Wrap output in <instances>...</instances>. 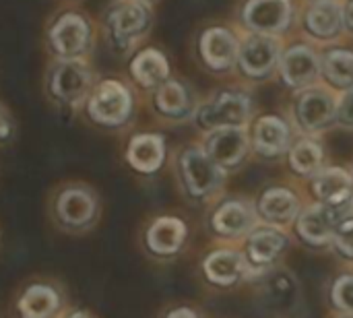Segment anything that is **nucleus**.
Wrapping results in <instances>:
<instances>
[{
    "label": "nucleus",
    "mask_w": 353,
    "mask_h": 318,
    "mask_svg": "<svg viewBox=\"0 0 353 318\" xmlns=\"http://www.w3.org/2000/svg\"><path fill=\"white\" fill-rule=\"evenodd\" d=\"M343 219L341 211L337 207H327V205H319L308 209L300 221H298V234L314 246L327 244L329 240H333L335 228L337 223Z\"/></svg>",
    "instance_id": "obj_15"
},
{
    "label": "nucleus",
    "mask_w": 353,
    "mask_h": 318,
    "mask_svg": "<svg viewBox=\"0 0 353 318\" xmlns=\"http://www.w3.org/2000/svg\"><path fill=\"white\" fill-rule=\"evenodd\" d=\"M79 0H64V4H77Z\"/></svg>",
    "instance_id": "obj_36"
},
{
    "label": "nucleus",
    "mask_w": 353,
    "mask_h": 318,
    "mask_svg": "<svg viewBox=\"0 0 353 318\" xmlns=\"http://www.w3.org/2000/svg\"><path fill=\"white\" fill-rule=\"evenodd\" d=\"M62 318H95L89 310L85 308H68V312L64 315Z\"/></svg>",
    "instance_id": "obj_34"
},
{
    "label": "nucleus",
    "mask_w": 353,
    "mask_h": 318,
    "mask_svg": "<svg viewBox=\"0 0 353 318\" xmlns=\"http://www.w3.org/2000/svg\"><path fill=\"white\" fill-rule=\"evenodd\" d=\"M124 159L134 172L153 176L165 161V139L157 132H137L126 145Z\"/></svg>",
    "instance_id": "obj_9"
},
{
    "label": "nucleus",
    "mask_w": 353,
    "mask_h": 318,
    "mask_svg": "<svg viewBox=\"0 0 353 318\" xmlns=\"http://www.w3.org/2000/svg\"><path fill=\"white\" fill-rule=\"evenodd\" d=\"M288 248V238L275 230H256L248 240V257L256 265L271 263Z\"/></svg>",
    "instance_id": "obj_26"
},
{
    "label": "nucleus",
    "mask_w": 353,
    "mask_h": 318,
    "mask_svg": "<svg viewBox=\"0 0 353 318\" xmlns=\"http://www.w3.org/2000/svg\"><path fill=\"white\" fill-rule=\"evenodd\" d=\"M290 145V128L277 116H263L254 126V147L267 157L281 155Z\"/></svg>",
    "instance_id": "obj_21"
},
{
    "label": "nucleus",
    "mask_w": 353,
    "mask_h": 318,
    "mask_svg": "<svg viewBox=\"0 0 353 318\" xmlns=\"http://www.w3.org/2000/svg\"><path fill=\"white\" fill-rule=\"evenodd\" d=\"M128 74L132 83L145 91H155L170 79V62L157 48L134 50L128 62Z\"/></svg>",
    "instance_id": "obj_11"
},
{
    "label": "nucleus",
    "mask_w": 353,
    "mask_h": 318,
    "mask_svg": "<svg viewBox=\"0 0 353 318\" xmlns=\"http://www.w3.org/2000/svg\"><path fill=\"white\" fill-rule=\"evenodd\" d=\"M145 2H151V0H145Z\"/></svg>",
    "instance_id": "obj_37"
},
{
    "label": "nucleus",
    "mask_w": 353,
    "mask_h": 318,
    "mask_svg": "<svg viewBox=\"0 0 353 318\" xmlns=\"http://www.w3.org/2000/svg\"><path fill=\"white\" fill-rule=\"evenodd\" d=\"M314 195L327 207H343L353 199V178L341 168H331L314 178Z\"/></svg>",
    "instance_id": "obj_19"
},
{
    "label": "nucleus",
    "mask_w": 353,
    "mask_h": 318,
    "mask_svg": "<svg viewBox=\"0 0 353 318\" xmlns=\"http://www.w3.org/2000/svg\"><path fill=\"white\" fill-rule=\"evenodd\" d=\"M137 110L134 89L118 77H99L81 108V116L99 130L126 128Z\"/></svg>",
    "instance_id": "obj_5"
},
{
    "label": "nucleus",
    "mask_w": 353,
    "mask_h": 318,
    "mask_svg": "<svg viewBox=\"0 0 353 318\" xmlns=\"http://www.w3.org/2000/svg\"><path fill=\"white\" fill-rule=\"evenodd\" d=\"M199 48H201V56H203L205 64L215 70H225V68L234 66V62L238 60V54H240L238 39L225 27L207 29L201 35Z\"/></svg>",
    "instance_id": "obj_13"
},
{
    "label": "nucleus",
    "mask_w": 353,
    "mask_h": 318,
    "mask_svg": "<svg viewBox=\"0 0 353 318\" xmlns=\"http://www.w3.org/2000/svg\"><path fill=\"white\" fill-rule=\"evenodd\" d=\"M321 70L316 54L308 46H294L281 58V74L290 87L310 85Z\"/></svg>",
    "instance_id": "obj_18"
},
{
    "label": "nucleus",
    "mask_w": 353,
    "mask_h": 318,
    "mask_svg": "<svg viewBox=\"0 0 353 318\" xmlns=\"http://www.w3.org/2000/svg\"><path fill=\"white\" fill-rule=\"evenodd\" d=\"M91 60H48L43 68V97L58 110L81 112L97 83Z\"/></svg>",
    "instance_id": "obj_4"
},
{
    "label": "nucleus",
    "mask_w": 353,
    "mask_h": 318,
    "mask_svg": "<svg viewBox=\"0 0 353 318\" xmlns=\"http://www.w3.org/2000/svg\"><path fill=\"white\" fill-rule=\"evenodd\" d=\"M343 25L350 33H353V0H350L343 8Z\"/></svg>",
    "instance_id": "obj_33"
},
{
    "label": "nucleus",
    "mask_w": 353,
    "mask_h": 318,
    "mask_svg": "<svg viewBox=\"0 0 353 318\" xmlns=\"http://www.w3.org/2000/svg\"><path fill=\"white\" fill-rule=\"evenodd\" d=\"M99 35L114 54L126 56L153 27V8L145 0H112L97 19Z\"/></svg>",
    "instance_id": "obj_2"
},
{
    "label": "nucleus",
    "mask_w": 353,
    "mask_h": 318,
    "mask_svg": "<svg viewBox=\"0 0 353 318\" xmlns=\"http://www.w3.org/2000/svg\"><path fill=\"white\" fill-rule=\"evenodd\" d=\"M180 172L186 184V190L192 197H205L213 192L221 180V168L201 149H186L180 157Z\"/></svg>",
    "instance_id": "obj_8"
},
{
    "label": "nucleus",
    "mask_w": 353,
    "mask_h": 318,
    "mask_svg": "<svg viewBox=\"0 0 353 318\" xmlns=\"http://www.w3.org/2000/svg\"><path fill=\"white\" fill-rule=\"evenodd\" d=\"M250 226H252V211L238 201H230L221 205L213 215V228L223 236H240Z\"/></svg>",
    "instance_id": "obj_25"
},
{
    "label": "nucleus",
    "mask_w": 353,
    "mask_h": 318,
    "mask_svg": "<svg viewBox=\"0 0 353 318\" xmlns=\"http://www.w3.org/2000/svg\"><path fill=\"white\" fill-rule=\"evenodd\" d=\"M306 27L314 37H335L343 27V10L333 0H316L306 14Z\"/></svg>",
    "instance_id": "obj_22"
},
{
    "label": "nucleus",
    "mask_w": 353,
    "mask_h": 318,
    "mask_svg": "<svg viewBox=\"0 0 353 318\" xmlns=\"http://www.w3.org/2000/svg\"><path fill=\"white\" fill-rule=\"evenodd\" d=\"M248 141L242 128H217L207 141V155L219 168H234L242 161Z\"/></svg>",
    "instance_id": "obj_17"
},
{
    "label": "nucleus",
    "mask_w": 353,
    "mask_h": 318,
    "mask_svg": "<svg viewBox=\"0 0 353 318\" xmlns=\"http://www.w3.org/2000/svg\"><path fill=\"white\" fill-rule=\"evenodd\" d=\"M244 273V261L238 252L217 250L205 261V275L217 286H230L238 281Z\"/></svg>",
    "instance_id": "obj_23"
},
{
    "label": "nucleus",
    "mask_w": 353,
    "mask_h": 318,
    "mask_svg": "<svg viewBox=\"0 0 353 318\" xmlns=\"http://www.w3.org/2000/svg\"><path fill=\"white\" fill-rule=\"evenodd\" d=\"M17 135V122L14 116L10 114V110L0 101V147L8 145Z\"/></svg>",
    "instance_id": "obj_31"
},
{
    "label": "nucleus",
    "mask_w": 353,
    "mask_h": 318,
    "mask_svg": "<svg viewBox=\"0 0 353 318\" xmlns=\"http://www.w3.org/2000/svg\"><path fill=\"white\" fill-rule=\"evenodd\" d=\"M99 37L97 21L79 4L58 6L43 23L48 60H91Z\"/></svg>",
    "instance_id": "obj_1"
},
{
    "label": "nucleus",
    "mask_w": 353,
    "mask_h": 318,
    "mask_svg": "<svg viewBox=\"0 0 353 318\" xmlns=\"http://www.w3.org/2000/svg\"><path fill=\"white\" fill-rule=\"evenodd\" d=\"M186 240V223L178 217H157L145 232V246L155 257L176 255Z\"/></svg>",
    "instance_id": "obj_14"
},
{
    "label": "nucleus",
    "mask_w": 353,
    "mask_h": 318,
    "mask_svg": "<svg viewBox=\"0 0 353 318\" xmlns=\"http://www.w3.org/2000/svg\"><path fill=\"white\" fill-rule=\"evenodd\" d=\"M190 106L192 101L188 89L176 79H168L161 87L153 91V108L163 118H186L190 114Z\"/></svg>",
    "instance_id": "obj_20"
},
{
    "label": "nucleus",
    "mask_w": 353,
    "mask_h": 318,
    "mask_svg": "<svg viewBox=\"0 0 353 318\" xmlns=\"http://www.w3.org/2000/svg\"><path fill=\"white\" fill-rule=\"evenodd\" d=\"M337 120L347 126H353V89H350L345 93V97L341 99V103L337 108Z\"/></svg>",
    "instance_id": "obj_32"
},
{
    "label": "nucleus",
    "mask_w": 353,
    "mask_h": 318,
    "mask_svg": "<svg viewBox=\"0 0 353 318\" xmlns=\"http://www.w3.org/2000/svg\"><path fill=\"white\" fill-rule=\"evenodd\" d=\"M68 312L64 288L48 277L29 279L12 304L14 318H62Z\"/></svg>",
    "instance_id": "obj_6"
},
{
    "label": "nucleus",
    "mask_w": 353,
    "mask_h": 318,
    "mask_svg": "<svg viewBox=\"0 0 353 318\" xmlns=\"http://www.w3.org/2000/svg\"><path fill=\"white\" fill-rule=\"evenodd\" d=\"M323 72L331 85L353 89V54L347 50H333L323 58Z\"/></svg>",
    "instance_id": "obj_27"
},
{
    "label": "nucleus",
    "mask_w": 353,
    "mask_h": 318,
    "mask_svg": "<svg viewBox=\"0 0 353 318\" xmlns=\"http://www.w3.org/2000/svg\"><path fill=\"white\" fill-rule=\"evenodd\" d=\"M165 318H199L192 310H188V308H176V310H172L170 315Z\"/></svg>",
    "instance_id": "obj_35"
},
{
    "label": "nucleus",
    "mask_w": 353,
    "mask_h": 318,
    "mask_svg": "<svg viewBox=\"0 0 353 318\" xmlns=\"http://www.w3.org/2000/svg\"><path fill=\"white\" fill-rule=\"evenodd\" d=\"M296 114H298V122L302 124V128L321 130L337 118V108L329 93L312 89V91H306L298 99Z\"/></svg>",
    "instance_id": "obj_16"
},
{
    "label": "nucleus",
    "mask_w": 353,
    "mask_h": 318,
    "mask_svg": "<svg viewBox=\"0 0 353 318\" xmlns=\"http://www.w3.org/2000/svg\"><path fill=\"white\" fill-rule=\"evenodd\" d=\"M259 209L265 219L275 223H288L298 213V199L285 188H271L261 197Z\"/></svg>",
    "instance_id": "obj_24"
},
{
    "label": "nucleus",
    "mask_w": 353,
    "mask_h": 318,
    "mask_svg": "<svg viewBox=\"0 0 353 318\" xmlns=\"http://www.w3.org/2000/svg\"><path fill=\"white\" fill-rule=\"evenodd\" d=\"M250 114V99L242 93L223 91L213 101L205 103L199 114L196 122L205 130L213 128H240Z\"/></svg>",
    "instance_id": "obj_7"
},
{
    "label": "nucleus",
    "mask_w": 353,
    "mask_h": 318,
    "mask_svg": "<svg viewBox=\"0 0 353 318\" xmlns=\"http://www.w3.org/2000/svg\"><path fill=\"white\" fill-rule=\"evenodd\" d=\"M242 70L252 79L267 77L279 60V43L271 35H250L238 54Z\"/></svg>",
    "instance_id": "obj_12"
},
{
    "label": "nucleus",
    "mask_w": 353,
    "mask_h": 318,
    "mask_svg": "<svg viewBox=\"0 0 353 318\" xmlns=\"http://www.w3.org/2000/svg\"><path fill=\"white\" fill-rule=\"evenodd\" d=\"M333 302L341 310L353 312V275H345V277L337 279V284L333 288Z\"/></svg>",
    "instance_id": "obj_30"
},
{
    "label": "nucleus",
    "mask_w": 353,
    "mask_h": 318,
    "mask_svg": "<svg viewBox=\"0 0 353 318\" xmlns=\"http://www.w3.org/2000/svg\"><path fill=\"white\" fill-rule=\"evenodd\" d=\"M292 21V0H248L244 23L259 35L283 31Z\"/></svg>",
    "instance_id": "obj_10"
},
{
    "label": "nucleus",
    "mask_w": 353,
    "mask_h": 318,
    "mask_svg": "<svg viewBox=\"0 0 353 318\" xmlns=\"http://www.w3.org/2000/svg\"><path fill=\"white\" fill-rule=\"evenodd\" d=\"M333 242L341 255L353 259V217H347V219L337 223L335 234H333Z\"/></svg>",
    "instance_id": "obj_29"
},
{
    "label": "nucleus",
    "mask_w": 353,
    "mask_h": 318,
    "mask_svg": "<svg viewBox=\"0 0 353 318\" xmlns=\"http://www.w3.org/2000/svg\"><path fill=\"white\" fill-rule=\"evenodd\" d=\"M48 215L52 223L70 236L91 232L101 215V201L97 190L87 182H64L56 186L48 201Z\"/></svg>",
    "instance_id": "obj_3"
},
{
    "label": "nucleus",
    "mask_w": 353,
    "mask_h": 318,
    "mask_svg": "<svg viewBox=\"0 0 353 318\" xmlns=\"http://www.w3.org/2000/svg\"><path fill=\"white\" fill-rule=\"evenodd\" d=\"M290 163L292 168L302 176H312L319 172L323 163V149L314 141H300L290 151Z\"/></svg>",
    "instance_id": "obj_28"
}]
</instances>
